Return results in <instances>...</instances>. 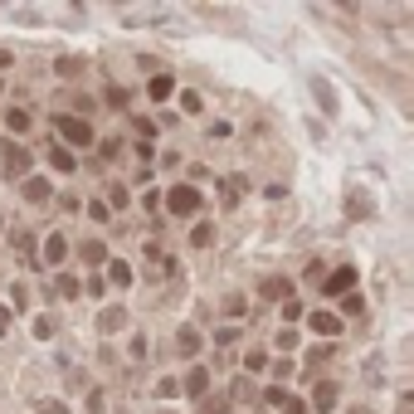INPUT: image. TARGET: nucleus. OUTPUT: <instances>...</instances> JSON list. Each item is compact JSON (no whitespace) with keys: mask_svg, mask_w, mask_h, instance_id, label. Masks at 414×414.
Wrapping results in <instances>:
<instances>
[{"mask_svg":"<svg viewBox=\"0 0 414 414\" xmlns=\"http://www.w3.org/2000/svg\"><path fill=\"white\" fill-rule=\"evenodd\" d=\"M312 331H322V336H341V317H336V312H317V317H312Z\"/></svg>","mask_w":414,"mask_h":414,"instance_id":"6e6552de","label":"nucleus"},{"mask_svg":"<svg viewBox=\"0 0 414 414\" xmlns=\"http://www.w3.org/2000/svg\"><path fill=\"white\" fill-rule=\"evenodd\" d=\"M64 258H69V239H64V234H49V239H44V263L59 268Z\"/></svg>","mask_w":414,"mask_h":414,"instance_id":"20e7f679","label":"nucleus"},{"mask_svg":"<svg viewBox=\"0 0 414 414\" xmlns=\"http://www.w3.org/2000/svg\"><path fill=\"white\" fill-rule=\"evenodd\" d=\"M312 88H317V98H322V107H326V112H336V93H331V83H326V78H317Z\"/></svg>","mask_w":414,"mask_h":414,"instance_id":"f3484780","label":"nucleus"},{"mask_svg":"<svg viewBox=\"0 0 414 414\" xmlns=\"http://www.w3.org/2000/svg\"><path fill=\"white\" fill-rule=\"evenodd\" d=\"M59 137H64L69 146H88V142H93V127H88L83 117H64V112H59Z\"/></svg>","mask_w":414,"mask_h":414,"instance_id":"7ed1b4c3","label":"nucleus"},{"mask_svg":"<svg viewBox=\"0 0 414 414\" xmlns=\"http://www.w3.org/2000/svg\"><path fill=\"white\" fill-rule=\"evenodd\" d=\"M346 214H351V219H371V214H375V205H371L361 191H351V195H346Z\"/></svg>","mask_w":414,"mask_h":414,"instance_id":"0eeeda50","label":"nucleus"},{"mask_svg":"<svg viewBox=\"0 0 414 414\" xmlns=\"http://www.w3.org/2000/svg\"><path fill=\"white\" fill-rule=\"evenodd\" d=\"M0 171L15 181V176H25L29 171V151L20 146V142H0Z\"/></svg>","mask_w":414,"mask_h":414,"instance_id":"f257e3e1","label":"nucleus"},{"mask_svg":"<svg viewBox=\"0 0 414 414\" xmlns=\"http://www.w3.org/2000/svg\"><path fill=\"white\" fill-rule=\"evenodd\" d=\"M54 293H59V298H74V293H78V278L59 273V278H54Z\"/></svg>","mask_w":414,"mask_h":414,"instance_id":"a211bd4d","label":"nucleus"},{"mask_svg":"<svg viewBox=\"0 0 414 414\" xmlns=\"http://www.w3.org/2000/svg\"><path fill=\"white\" fill-rule=\"evenodd\" d=\"M107 107H127V93L122 88H107Z\"/></svg>","mask_w":414,"mask_h":414,"instance_id":"c756f323","label":"nucleus"},{"mask_svg":"<svg viewBox=\"0 0 414 414\" xmlns=\"http://www.w3.org/2000/svg\"><path fill=\"white\" fill-rule=\"evenodd\" d=\"M351 414H371V410H351Z\"/></svg>","mask_w":414,"mask_h":414,"instance_id":"f704fd0d","label":"nucleus"},{"mask_svg":"<svg viewBox=\"0 0 414 414\" xmlns=\"http://www.w3.org/2000/svg\"><path fill=\"white\" fill-rule=\"evenodd\" d=\"M283 410H288V414H308V400H288Z\"/></svg>","mask_w":414,"mask_h":414,"instance_id":"2f4dec72","label":"nucleus"},{"mask_svg":"<svg viewBox=\"0 0 414 414\" xmlns=\"http://www.w3.org/2000/svg\"><path fill=\"white\" fill-rule=\"evenodd\" d=\"M39 414H69V405H64V400H44V405H39Z\"/></svg>","mask_w":414,"mask_h":414,"instance_id":"cd10ccee","label":"nucleus"},{"mask_svg":"<svg viewBox=\"0 0 414 414\" xmlns=\"http://www.w3.org/2000/svg\"><path fill=\"white\" fill-rule=\"evenodd\" d=\"M10 64H15V54H10V49H0V74H5Z\"/></svg>","mask_w":414,"mask_h":414,"instance_id":"473e14b6","label":"nucleus"},{"mask_svg":"<svg viewBox=\"0 0 414 414\" xmlns=\"http://www.w3.org/2000/svg\"><path fill=\"white\" fill-rule=\"evenodd\" d=\"M244 366H249V371H263V366H268V351H263V346H254V351L244 356Z\"/></svg>","mask_w":414,"mask_h":414,"instance_id":"4be33fe9","label":"nucleus"},{"mask_svg":"<svg viewBox=\"0 0 414 414\" xmlns=\"http://www.w3.org/2000/svg\"><path fill=\"white\" fill-rule=\"evenodd\" d=\"M171 93H176V83H171L166 74H156V78H151V98L161 103V98H171Z\"/></svg>","mask_w":414,"mask_h":414,"instance_id":"4468645a","label":"nucleus"},{"mask_svg":"<svg viewBox=\"0 0 414 414\" xmlns=\"http://www.w3.org/2000/svg\"><path fill=\"white\" fill-rule=\"evenodd\" d=\"M166 209H171V214H195V209H200V191H195V186H171V191H166Z\"/></svg>","mask_w":414,"mask_h":414,"instance_id":"f03ea898","label":"nucleus"},{"mask_svg":"<svg viewBox=\"0 0 414 414\" xmlns=\"http://www.w3.org/2000/svg\"><path fill=\"white\" fill-rule=\"evenodd\" d=\"M181 107H186V112H200V93L186 88V93H181Z\"/></svg>","mask_w":414,"mask_h":414,"instance_id":"bb28decb","label":"nucleus"},{"mask_svg":"<svg viewBox=\"0 0 414 414\" xmlns=\"http://www.w3.org/2000/svg\"><path fill=\"white\" fill-rule=\"evenodd\" d=\"M312 405H317L322 414L331 410V405H336V380H322V385H317V395H312Z\"/></svg>","mask_w":414,"mask_h":414,"instance_id":"9d476101","label":"nucleus"},{"mask_svg":"<svg viewBox=\"0 0 414 414\" xmlns=\"http://www.w3.org/2000/svg\"><path fill=\"white\" fill-rule=\"evenodd\" d=\"M176 351H181V356H195V351H200V331H195V326H181V336H176Z\"/></svg>","mask_w":414,"mask_h":414,"instance_id":"1a4fd4ad","label":"nucleus"},{"mask_svg":"<svg viewBox=\"0 0 414 414\" xmlns=\"http://www.w3.org/2000/svg\"><path fill=\"white\" fill-rule=\"evenodd\" d=\"M209 239H214V224H195V234H191V244H195V249H205Z\"/></svg>","mask_w":414,"mask_h":414,"instance_id":"5701e85b","label":"nucleus"},{"mask_svg":"<svg viewBox=\"0 0 414 414\" xmlns=\"http://www.w3.org/2000/svg\"><path fill=\"white\" fill-rule=\"evenodd\" d=\"M5 127H10V132H29V112H25V107H10V112H5Z\"/></svg>","mask_w":414,"mask_h":414,"instance_id":"ddd939ff","label":"nucleus"},{"mask_svg":"<svg viewBox=\"0 0 414 414\" xmlns=\"http://www.w3.org/2000/svg\"><path fill=\"white\" fill-rule=\"evenodd\" d=\"M200 414H229V400H200Z\"/></svg>","mask_w":414,"mask_h":414,"instance_id":"393cba45","label":"nucleus"},{"mask_svg":"<svg viewBox=\"0 0 414 414\" xmlns=\"http://www.w3.org/2000/svg\"><path fill=\"white\" fill-rule=\"evenodd\" d=\"M244 195V176H229V186H224V205H234Z\"/></svg>","mask_w":414,"mask_h":414,"instance_id":"aec40b11","label":"nucleus"},{"mask_svg":"<svg viewBox=\"0 0 414 414\" xmlns=\"http://www.w3.org/2000/svg\"><path fill=\"white\" fill-rule=\"evenodd\" d=\"M25 200H34V205H44V200H49V181H39V176H29V181H25Z\"/></svg>","mask_w":414,"mask_h":414,"instance_id":"f8f14e48","label":"nucleus"},{"mask_svg":"<svg viewBox=\"0 0 414 414\" xmlns=\"http://www.w3.org/2000/svg\"><path fill=\"white\" fill-rule=\"evenodd\" d=\"M186 395L205 400V395H209V371H200V366H191V375H186Z\"/></svg>","mask_w":414,"mask_h":414,"instance_id":"423d86ee","label":"nucleus"},{"mask_svg":"<svg viewBox=\"0 0 414 414\" xmlns=\"http://www.w3.org/2000/svg\"><path fill=\"white\" fill-rule=\"evenodd\" d=\"M0 219H5V214H0ZM0 229H5V224H0Z\"/></svg>","mask_w":414,"mask_h":414,"instance_id":"c9c22d12","label":"nucleus"},{"mask_svg":"<svg viewBox=\"0 0 414 414\" xmlns=\"http://www.w3.org/2000/svg\"><path fill=\"white\" fill-rule=\"evenodd\" d=\"M122 326H127V308H107L98 317V331H122Z\"/></svg>","mask_w":414,"mask_h":414,"instance_id":"9b49d317","label":"nucleus"},{"mask_svg":"<svg viewBox=\"0 0 414 414\" xmlns=\"http://www.w3.org/2000/svg\"><path fill=\"white\" fill-rule=\"evenodd\" d=\"M351 288H356V268H351V263L326 278V293H331V298H336V293H351Z\"/></svg>","mask_w":414,"mask_h":414,"instance_id":"39448f33","label":"nucleus"},{"mask_svg":"<svg viewBox=\"0 0 414 414\" xmlns=\"http://www.w3.org/2000/svg\"><path fill=\"white\" fill-rule=\"evenodd\" d=\"M78 254H83L88 263H103V258H107V249H103V244H98V239H88V244H83Z\"/></svg>","mask_w":414,"mask_h":414,"instance_id":"6ab92c4d","label":"nucleus"},{"mask_svg":"<svg viewBox=\"0 0 414 414\" xmlns=\"http://www.w3.org/2000/svg\"><path fill=\"white\" fill-rule=\"evenodd\" d=\"M49 161H54V171H74V151H69V146H54Z\"/></svg>","mask_w":414,"mask_h":414,"instance_id":"2eb2a0df","label":"nucleus"},{"mask_svg":"<svg viewBox=\"0 0 414 414\" xmlns=\"http://www.w3.org/2000/svg\"><path fill=\"white\" fill-rule=\"evenodd\" d=\"M5 326H10V317H5V312H0V336H5Z\"/></svg>","mask_w":414,"mask_h":414,"instance_id":"72a5a7b5","label":"nucleus"},{"mask_svg":"<svg viewBox=\"0 0 414 414\" xmlns=\"http://www.w3.org/2000/svg\"><path fill=\"white\" fill-rule=\"evenodd\" d=\"M263 298H288V278H263Z\"/></svg>","mask_w":414,"mask_h":414,"instance_id":"dca6fc26","label":"nucleus"},{"mask_svg":"<svg viewBox=\"0 0 414 414\" xmlns=\"http://www.w3.org/2000/svg\"><path fill=\"white\" fill-rule=\"evenodd\" d=\"M112 283H132V268L127 263H112Z\"/></svg>","mask_w":414,"mask_h":414,"instance_id":"c85d7f7f","label":"nucleus"},{"mask_svg":"<svg viewBox=\"0 0 414 414\" xmlns=\"http://www.w3.org/2000/svg\"><path fill=\"white\" fill-rule=\"evenodd\" d=\"M54 69H59V78H74V74H78V69H83V59H59V64H54Z\"/></svg>","mask_w":414,"mask_h":414,"instance_id":"b1692460","label":"nucleus"},{"mask_svg":"<svg viewBox=\"0 0 414 414\" xmlns=\"http://www.w3.org/2000/svg\"><path fill=\"white\" fill-rule=\"evenodd\" d=\"M278 346H283V351H293V346H298V331H293V326H283V331H278Z\"/></svg>","mask_w":414,"mask_h":414,"instance_id":"a878e982","label":"nucleus"},{"mask_svg":"<svg viewBox=\"0 0 414 414\" xmlns=\"http://www.w3.org/2000/svg\"><path fill=\"white\" fill-rule=\"evenodd\" d=\"M88 414H103V395H98V390L88 395Z\"/></svg>","mask_w":414,"mask_h":414,"instance_id":"7c9ffc66","label":"nucleus"},{"mask_svg":"<svg viewBox=\"0 0 414 414\" xmlns=\"http://www.w3.org/2000/svg\"><path fill=\"white\" fill-rule=\"evenodd\" d=\"M15 249H20V258H34V234H29V229L15 234Z\"/></svg>","mask_w":414,"mask_h":414,"instance_id":"412c9836","label":"nucleus"}]
</instances>
